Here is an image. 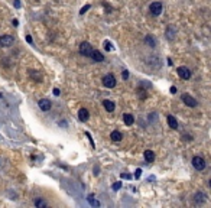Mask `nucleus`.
Segmentation results:
<instances>
[{
    "label": "nucleus",
    "instance_id": "f257e3e1",
    "mask_svg": "<svg viewBox=\"0 0 211 208\" xmlns=\"http://www.w3.org/2000/svg\"><path fill=\"white\" fill-rule=\"evenodd\" d=\"M192 166L195 168L198 172L204 170L205 169V160H204V158H201V156H194V158H192Z\"/></svg>",
    "mask_w": 211,
    "mask_h": 208
},
{
    "label": "nucleus",
    "instance_id": "f03ea898",
    "mask_svg": "<svg viewBox=\"0 0 211 208\" xmlns=\"http://www.w3.org/2000/svg\"><path fill=\"white\" fill-rule=\"evenodd\" d=\"M116 78H114L113 74H107V75L103 77V85L106 88H114L116 87Z\"/></svg>",
    "mask_w": 211,
    "mask_h": 208
},
{
    "label": "nucleus",
    "instance_id": "7ed1b4c3",
    "mask_svg": "<svg viewBox=\"0 0 211 208\" xmlns=\"http://www.w3.org/2000/svg\"><path fill=\"white\" fill-rule=\"evenodd\" d=\"M91 52H93V46H91L90 42H83V43L80 45V53H81L83 57H90Z\"/></svg>",
    "mask_w": 211,
    "mask_h": 208
},
{
    "label": "nucleus",
    "instance_id": "20e7f679",
    "mask_svg": "<svg viewBox=\"0 0 211 208\" xmlns=\"http://www.w3.org/2000/svg\"><path fill=\"white\" fill-rule=\"evenodd\" d=\"M13 42H15V38H13L12 35H3V36H0V46H2V48H9V46L13 45Z\"/></svg>",
    "mask_w": 211,
    "mask_h": 208
},
{
    "label": "nucleus",
    "instance_id": "39448f33",
    "mask_svg": "<svg viewBox=\"0 0 211 208\" xmlns=\"http://www.w3.org/2000/svg\"><path fill=\"white\" fill-rule=\"evenodd\" d=\"M181 99H182V101H184V104H187L188 107H192V109H194V107H197V106H198V101H197V100L194 99L192 95L187 94V93L181 95Z\"/></svg>",
    "mask_w": 211,
    "mask_h": 208
},
{
    "label": "nucleus",
    "instance_id": "423d86ee",
    "mask_svg": "<svg viewBox=\"0 0 211 208\" xmlns=\"http://www.w3.org/2000/svg\"><path fill=\"white\" fill-rule=\"evenodd\" d=\"M149 9H151V13L153 16H159L163 12V6L161 2H153V3H151Z\"/></svg>",
    "mask_w": 211,
    "mask_h": 208
},
{
    "label": "nucleus",
    "instance_id": "0eeeda50",
    "mask_svg": "<svg viewBox=\"0 0 211 208\" xmlns=\"http://www.w3.org/2000/svg\"><path fill=\"white\" fill-rule=\"evenodd\" d=\"M177 74L179 75V78H182V79H189L191 78V71H189L187 67H178Z\"/></svg>",
    "mask_w": 211,
    "mask_h": 208
},
{
    "label": "nucleus",
    "instance_id": "6e6552de",
    "mask_svg": "<svg viewBox=\"0 0 211 208\" xmlns=\"http://www.w3.org/2000/svg\"><path fill=\"white\" fill-rule=\"evenodd\" d=\"M38 106H39V109H41L42 111H49L52 104H51V101H49V100H46V99H41V100L38 101Z\"/></svg>",
    "mask_w": 211,
    "mask_h": 208
},
{
    "label": "nucleus",
    "instance_id": "1a4fd4ad",
    "mask_svg": "<svg viewBox=\"0 0 211 208\" xmlns=\"http://www.w3.org/2000/svg\"><path fill=\"white\" fill-rule=\"evenodd\" d=\"M78 119L81 121H87L90 119V111L87 109H84V107H81V109L78 110Z\"/></svg>",
    "mask_w": 211,
    "mask_h": 208
},
{
    "label": "nucleus",
    "instance_id": "9d476101",
    "mask_svg": "<svg viewBox=\"0 0 211 208\" xmlns=\"http://www.w3.org/2000/svg\"><path fill=\"white\" fill-rule=\"evenodd\" d=\"M91 59L93 61H95V62H103L104 61V55H103L100 51H97V49H93V52H91Z\"/></svg>",
    "mask_w": 211,
    "mask_h": 208
},
{
    "label": "nucleus",
    "instance_id": "9b49d317",
    "mask_svg": "<svg viewBox=\"0 0 211 208\" xmlns=\"http://www.w3.org/2000/svg\"><path fill=\"white\" fill-rule=\"evenodd\" d=\"M166 121H168V126H169L172 130L178 129V121H177V119L173 117L172 114H168V116H166Z\"/></svg>",
    "mask_w": 211,
    "mask_h": 208
},
{
    "label": "nucleus",
    "instance_id": "f8f14e48",
    "mask_svg": "<svg viewBox=\"0 0 211 208\" xmlns=\"http://www.w3.org/2000/svg\"><path fill=\"white\" fill-rule=\"evenodd\" d=\"M103 106H104V109L109 111V113H113L114 109H116V104H114L111 100H104L103 101Z\"/></svg>",
    "mask_w": 211,
    "mask_h": 208
},
{
    "label": "nucleus",
    "instance_id": "ddd939ff",
    "mask_svg": "<svg viewBox=\"0 0 211 208\" xmlns=\"http://www.w3.org/2000/svg\"><path fill=\"white\" fill-rule=\"evenodd\" d=\"M143 158H145V160H146L147 163H152L155 160V153H153V150H145L143 152Z\"/></svg>",
    "mask_w": 211,
    "mask_h": 208
},
{
    "label": "nucleus",
    "instance_id": "4468645a",
    "mask_svg": "<svg viewBox=\"0 0 211 208\" xmlns=\"http://www.w3.org/2000/svg\"><path fill=\"white\" fill-rule=\"evenodd\" d=\"M123 121H125L126 126H132L133 123H135V117H133V114H130V113L123 114Z\"/></svg>",
    "mask_w": 211,
    "mask_h": 208
},
{
    "label": "nucleus",
    "instance_id": "2eb2a0df",
    "mask_svg": "<svg viewBox=\"0 0 211 208\" xmlns=\"http://www.w3.org/2000/svg\"><path fill=\"white\" fill-rule=\"evenodd\" d=\"M110 139L113 140V142H120L123 139V134H121L119 130H113V132L110 133Z\"/></svg>",
    "mask_w": 211,
    "mask_h": 208
},
{
    "label": "nucleus",
    "instance_id": "dca6fc26",
    "mask_svg": "<svg viewBox=\"0 0 211 208\" xmlns=\"http://www.w3.org/2000/svg\"><path fill=\"white\" fill-rule=\"evenodd\" d=\"M204 201H205V195H204L203 192H197L195 195H194V202H195L197 205H198V204H203Z\"/></svg>",
    "mask_w": 211,
    "mask_h": 208
},
{
    "label": "nucleus",
    "instance_id": "f3484780",
    "mask_svg": "<svg viewBox=\"0 0 211 208\" xmlns=\"http://www.w3.org/2000/svg\"><path fill=\"white\" fill-rule=\"evenodd\" d=\"M175 35H177V29L172 26H168V29H166V38L169 39V41H172L175 38Z\"/></svg>",
    "mask_w": 211,
    "mask_h": 208
},
{
    "label": "nucleus",
    "instance_id": "a211bd4d",
    "mask_svg": "<svg viewBox=\"0 0 211 208\" xmlns=\"http://www.w3.org/2000/svg\"><path fill=\"white\" fill-rule=\"evenodd\" d=\"M87 201H88V204H90L91 207H100V202L94 198V195H88V197H87Z\"/></svg>",
    "mask_w": 211,
    "mask_h": 208
},
{
    "label": "nucleus",
    "instance_id": "6ab92c4d",
    "mask_svg": "<svg viewBox=\"0 0 211 208\" xmlns=\"http://www.w3.org/2000/svg\"><path fill=\"white\" fill-rule=\"evenodd\" d=\"M33 204H35V207H38V208H46L48 207V204H46L44 200H41V198H36V200L33 201Z\"/></svg>",
    "mask_w": 211,
    "mask_h": 208
},
{
    "label": "nucleus",
    "instance_id": "aec40b11",
    "mask_svg": "<svg viewBox=\"0 0 211 208\" xmlns=\"http://www.w3.org/2000/svg\"><path fill=\"white\" fill-rule=\"evenodd\" d=\"M145 42H146L151 48H155V45H156V42H155V39L152 38L151 35H146V36H145Z\"/></svg>",
    "mask_w": 211,
    "mask_h": 208
},
{
    "label": "nucleus",
    "instance_id": "412c9836",
    "mask_svg": "<svg viewBox=\"0 0 211 208\" xmlns=\"http://www.w3.org/2000/svg\"><path fill=\"white\" fill-rule=\"evenodd\" d=\"M103 45H104V49H106V51H111V49H113V46H111V42H109V41H104V43H103Z\"/></svg>",
    "mask_w": 211,
    "mask_h": 208
},
{
    "label": "nucleus",
    "instance_id": "4be33fe9",
    "mask_svg": "<svg viewBox=\"0 0 211 208\" xmlns=\"http://www.w3.org/2000/svg\"><path fill=\"white\" fill-rule=\"evenodd\" d=\"M30 75L33 77V78H36V81H41V79H42V77L39 75V74H36L35 71H30Z\"/></svg>",
    "mask_w": 211,
    "mask_h": 208
},
{
    "label": "nucleus",
    "instance_id": "5701e85b",
    "mask_svg": "<svg viewBox=\"0 0 211 208\" xmlns=\"http://www.w3.org/2000/svg\"><path fill=\"white\" fill-rule=\"evenodd\" d=\"M120 188H121V182L120 181L114 182V184H113V189H114V191H117V189H120Z\"/></svg>",
    "mask_w": 211,
    "mask_h": 208
},
{
    "label": "nucleus",
    "instance_id": "b1692460",
    "mask_svg": "<svg viewBox=\"0 0 211 208\" xmlns=\"http://www.w3.org/2000/svg\"><path fill=\"white\" fill-rule=\"evenodd\" d=\"M90 8H91L90 4H85V6H84V8L81 9V10H80V15H84V13H85V12L88 10V9H90Z\"/></svg>",
    "mask_w": 211,
    "mask_h": 208
},
{
    "label": "nucleus",
    "instance_id": "393cba45",
    "mask_svg": "<svg viewBox=\"0 0 211 208\" xmlns=\"http://www.w3.org/2000/svg\"><path fill=\"white\" fill-rule=\"evenodd\" d=\"M121 78H123V79H127L129 78V71H127V69H125V71L121 72Z\"/></svg>",
    "mask_w": 211,
    "mask_h": 208
},
{
    "label": "nucleus",
    "instance_id": "a878e982",
    "mask_svg": "<svg viewBox=\"0 0 211 208\" xmlns=\"http://www.w3.org/2000/svg\"><path fill=\"white\" fill-rule=\"evenodd\" d=\"M182 139H184L185 142H191V140H192V136H189V134H182Z\"/></svg>",
    "mask_w": 211,
    "mask_h": 208
},
{
    "label": "nucleus",
    "instance_id": "bb28decb",
    "mask_svg": "<svg viewBox=\"0 0 211 208\" xmlns=\"http://www.w3.org/2000/svg\"><path fill=\"white\" fill-rule=\"evenodd\" d=\"M85 136L88 137V139H90V143H91V146H93V148H94V142H93V139H91V134L88 132H85Z\"/></svg>",
    "mask_w": 211,
    "mask_h": 208
},
{
    "label": "nucleus",
    "instance_id": "cd10ccee",
    "mask_svg": "<svg viewBox=\"0 0 211 208\" xmlns=\"http://www.w3.org/2000/svg\"><path fill=\"white\" fill-rule=\"evenodd\" d=\"M13 4H15V8H16V9H19V8H20V2H19V0H13Z\"/></svg>",
    "mask_w": 211,
    "mask_h": 208
},
{
    "label": "nucleus",
    "instance_id": "c85d7f7f",
    "mask_svg": "<svg viewBox=\"0 0 211 208\" xmlns=\"http://www.w3.org/2000/svg\"><path fill=\"white\" fill-rule=\"evenodd\" d=\"M12 25H13V26H18V25H19L18 19H13V20H12Z\"/></svg>",
    "mask_w": 211,
    "mask_h": 208
},
{
    "label": "nucleus",
    "instance_id": "c756f323",
    "mask_svg": "<svg viewBox=\"0 0 211 208\" xmlns=\"http://www.w3.org/2000/svg\"><path fill=\"white\" fill-rule=\"evenodd\" d=\"M54 94H55V95H59V94H61V91L58 90V88H54Z\"/></svg>",
    "mask_w": 211,
    "mask_h": 208
},
{
    "label": "nucleus",
    "instance_id": "7c9ffc66",
    "mask_svg": "<svg viewBox=\"0 0 211 208\" xmlns=\"http://www.w3.org/2000/svg\"><path fill=\"white\" fill-rule=\"evenodd\" d=\"M140 174H142V170H140V169H137V170H136V175H135V176H136V178H139V176H140Z\"/></svg>",
    "mask_w": 211,
    "mask_h": 208
},
{
    "label": "nucleus",
    "instance_id": "2f4dec72",
    "mask_svg": "<svg viewBox=\"0 0 211 208\" xmlns=\"http://www.w3.org/2000/svg\"><path fill=\"white\" fill-rule=\"evenodd\" d=\"M26 41H28V42H29V43H32V38H30L29 35H26Z\"/></svg>",
    "mask_w": 211,
    "mask_h": 208
},
{
    "label": "nucleus",
    "instance_id": "473e14b6",
    "mask_svg": "<svg viewBox=\"0 0 211 208\" xmlns=\"http://www.w3.org/2000/svg\"><path fill=\"white\" fill-rule=\"evenodd\" d=\"M171 93H172V94H175V93H177V88H175V87H171Z\"/></svg>",
    "mask_w": 211,
    "mask_h": 208
}]
</instances>
